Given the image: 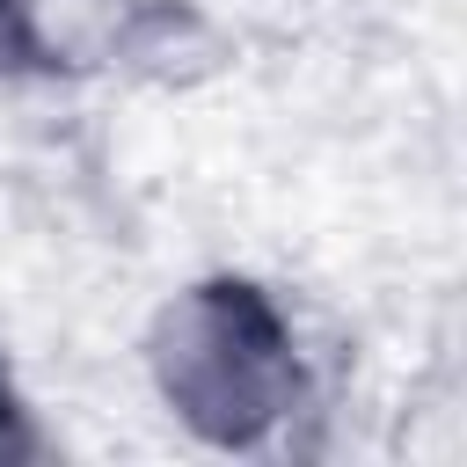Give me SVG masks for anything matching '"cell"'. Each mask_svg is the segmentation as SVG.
Instances as JSON below:
<instances>
[{"label": "cell", "mask_w": 467, "mask_h": 467, "mask_svg": "<svg viewBox=\"0 0 467 467\" xmlns=\"http://www.w3.org/2000/svg\"><path fill=\"white\" fill-rule=\"evenodd\" d=\"M0 58H29V0H0Z\"/></svg>", "instance_id": "obj_1"}]
</instances>
